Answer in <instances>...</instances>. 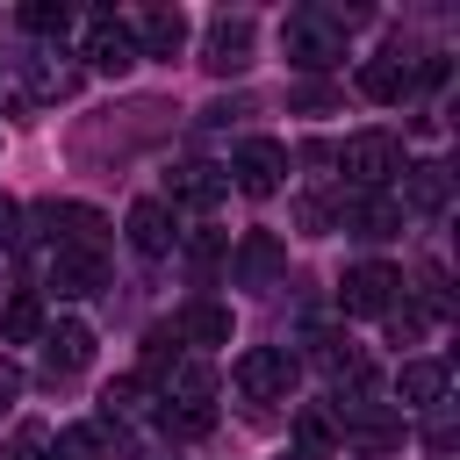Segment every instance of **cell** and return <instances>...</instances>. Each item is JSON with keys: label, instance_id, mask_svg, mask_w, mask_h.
Segmentation results:
<instances>
[{"label": "cell", "instance_id": "cell-1", "mask_svg": "<svg viewBox=\"0 0 460 460\" xmlns=\"http://www.w3.org/2000/svg\"><path fill=\"white\" fill-rule=\"evenodd\" d=\"M158 417H165V431H180V438H201V431L216 424V381H208L201 359H180V367L158 381Z\"/></svg>", "mask_w": 460, "mask_h": 460}, {"label": "cell", "instance_id": "cell-2", "mask_svg": "<svg viewBox=\"0 0 460 460\" xmlns=\"http://www.w3.org/2000/svg\"><path fill=\"white\" fill-rule=\"evenodd\" d=\"M280 50H288V65H302V72L345 65V14H331V7H295V14L280 22Z\"/></svg>", "mask_w": 460, "mask_h": 460}, {"label": "cell", "instance_id": "cell-3", "mask_svg": "<svg viewBox=\"0 0 460 460\" xmlns=\"http://www.w3.org/2000/svg\"><path fill=\"white\" fill-rule=\"evenodd\" d=\"M338 165H345L352 194H388V180H395L410 158H402V137H395V129H352L345 151H338Z\"/></svg>", "mask_w": 460, "mask_h": 460}, {"label": "cell", "instance_id": "cell-4", "mask_svg": "<svg viewBox=\"0 0 460 460\" xmlns=\"http://www.w3.org/2000/svg\"><path fill=\"white\" fill-rule=\"evenodd\" d=\"M223 180H230L237 194H252V201L280 194V180H288V144H273V137H244V144L230 151V165H223Z\"/></svg>", "mask_w": 460, "mask_h": 460}, {"label": "cell", "instance_id": "cell-5", "mask_svg": "<svg viewBox=\"0 0 460 460\" xmlns=\"http://www.w3.org/2000/svg\"><path fill=\"white\" fill-rule=\"evenodd\" d=\"M295 381H302V359H295L288 345H252V352H237V388H244L252 402H288Z\"/></svg>", "mask_w": 460, "mask_h": 460}, {"label": "cell", "instance_id": "cell-6", "mask_svg": "<svg viewBox=\"0 0 460 460\" xmlns=\"http://www.w3.org/2000/svg\"><path fill=\"white\" fill-rule=\"evenodd\" d=\"M36 223H43L50 252H101V244H108V216L86 208V201H43Z\"/></svg>", "mask_w": 460, "mask_h": 460}, {"label": "cell", "instance_id": "cell-7", "mask_svg": "<svg viewBox=\"0 0 460 460\" xmlns=\"http://www.w3.org/2000/svg\"><path fill=\"white\" fill-rule=\"evenodd\" d=\"M395 302H402V273L381 266V259H367V266H352V273L338 280V309H345V316H388Z\"/></svg>", "mask_w": 460, "mask_h": 460}, {"label": "cell", "instance_id": "cell-8", "mask_svg": "<svg viewBox=\"0 0 460 460\" xmlns=\"http://www.w3.org/2000/svg\"><path fill=\"white\" fill-rule=\"evenodd\" d=\"M309 359L323 367V381L338 388V402H359V395H367V381H374L367 352H359L352 338H338V331H316V338H309Z\"/></svg>", "mask_w": 460, "mask_h": 460}, {"label": "cell", "instance_id": "cell-9", "mask_svg": "<svg viewBox=\"0 0 460 460\" xmlns=\"http://www.w3.org/2000/svg\"><path fill=\"white\" fill-rule=\"evenodd\" d=\"M79 58H86V72H108V79H122V72L137 65L129 22H115V14H93V22H86V36H79Z\"/></svg>", "mask_w": 460, "mask_h": 460}, {"label": "cell", "instance_id": "cell-10", "mask_svg": "<svg viewBox=\"0 0 460 460\" xmlns=\"http://www.w3.org/2000/svg\"><path fill=\"white\" fill-rule=\"evenodd\" d=\"M201 65H208L216 79L244 72V65H252V14H216V22H208V43H201Z\"/></svg>", "mask_w": 460, "mask_h": 460}, {"label": "cell", "instance_id": "cell-11", "mask_svg": "<svg viewBox=\"0 0 460 460\" xmlns=\"http://www.w3.org/2000/svg\"><path fill=\"white\" fill-rule=\"evenodd\" d=\"M280 266H288V244H280L273 230H244V237H237V252H230L237 288H273V280H280Z\"/></svg>", "mask_w": 460, "mask_h": 460}, {"label": "cell", "instance_id": "cell-12", "mask_svg": "<svg viewBox=\"0 0 460 460\" xmlns=\"http://www.w3.org/2000/svg\"><path fill=\"white\" fill-rule=\"evenodd\" d=\"M223 194H230L223 165H201V158H187V165H172V172H165V208L180 201V208H201V216H208Z\"/></svg>", "mask_w": 460, "mask_h": 460}, {"label": "cell", "instance_id": "cell-13", "mask_svg": "<svg viewBox=\"0 0 460 460\" xmlns=\"http://www.w3.org/2000/svg\"><path fill=\"white\" fill-rule=\"evenodd\" d=\"M338 230H352V237L381 244V237H395V230H402V208H395V194H345Z\"/></svg>", "mask_w": 460, "mask_h": 460}, {"label": "cell", "instance_id": "cell-14", "mask_svg": "<svg viewBox=\"0 0 460 460\" xmlns=\"http://www.w3.org/2000/svg\"><path fill=\"white\" fill-rule=\"evenodd\" d=\"M86 359H93V331H86V323H72V316H65V323H50V331H43V374H50V381L86 374Z\"/></svg>", "mask_w": 460, "mask_h": 460}, {"label": "cell", "instance_id": "cell-15", "mask_svg": "<svg viewBox=\"0 0 460 460\" xmlns=\"http://www.w3.org/2000/svg\"><path fill=\"white\" fill-rule=\"evenodd\" d=\"M129 43H137V58H180L187 14H180V7H144V14L129 22Z\"/></svg>", "mask_w": 460, "mask_h": 460}, {"label": "cell", "instance_id": "cell-16", "mask_svg": "<svg viewBox=\"0 0 460 460\" xmlns=\"http://www.w3.org/2000/svg\"><path fill=\"white\" fill-rule=\"evenodd\" d=\"M446 201H453V172H446L438 158H417V165H402V201H395V208L446 216Z\"/></svg>", "mask_w": 460, "mask_h": 460}, {"label": "cell", "instance_id": "cell-17", "mask_svg": "<svg viewBox=\"0 0 460 460\" xmlns=\"http://www.w3.org/2000/svg\"><path fill=\"white\" fill-rule=\"evenodd\" d=\"M129 244H137L144 259H165V252L180 244V230H172V208H165L158 194H144V201H129Z\"/></svg>", "mask_w": 460, "mask_h": 460}, {"label": "cell", "instance_id": "cell-18", "mask_svg": "<svg viewBox=\"0 0 460 460\" xmlns=\"http://www.w3.org/2000/svg\"><path fill=\"white\" fill-rule=\"evenodd\" d=\"M43 288H58L65 302L93 295V288H101V252H50V280H43Z\"/></svg>", "mask_w": 460, "mask_h": 460}, {"label": "cell", "instance_id": "cell-19", "mask_svg": "<svg viewBox=\"0 0 460 460\" xmlns=\"http://www.w3.org/2000/svg\"><path fill=\"white\" fill-rule=\"evenodd\" d=\"M172 331H180V345H230V309L223 302H187L172 316Z\"/></svg>", "mask_w": 460, "mask_h": 460}, {"label": "cell", "instance_id": "cell-20", "mask_svg": "<svg viewBox=\"0 0 460 460\" xmlns=\"http://www.w3.org/2000/svg\"><path fill=\"white\" fill-rule=\"evenodd\" d=\"M395 395H402V410H431V402H446V367H438V359H402Z\"/></svg>", "mask_w": 460, "mask_h": 460}, {"label": "cell", "instance_id": "cell-21", "mask_svg": "<svg viewBox=\"0 0 460 460\" xmlns=\"http://www.w3.org/2000/svg\"><path fill=\"white\" fill-rule=\"evenodd\" d=\"M410 86H417V79H410L402 58H367V65H359V93H367V101H402Z\"/></svg>", "mask_w": 460, "mask_h": 460}, {"label": "cell", "instance_id": "cell-22", "mask_svg": "<svg viewBox=\"0 0 460 460\" xmlns=\"http://www.w3.org/2000/svg\"><path fill=\"white\" fill-rule=\"evenodd\" d=\"M0 338H7V345H29V338H43V302H36L29 288L0 302Z\"/></svg>", "mask_w": 460, "mask_h": 460}, {"label": "cell", "instance_id": "cell-23", "mask_svg": "<svg viewBox=\"0 0 460 460\" xmlns=\"http://www.w3.org/2000/svg\"><path fill=\"white\" fill-rule=\"evenodd\" d=\"M172 367H180V331H172V323H158V331L144 338V381H165Z\"/></svg>", "mask_w": 460, "mask_h": 460}, {"label": "cell", "instance_id": "cell-24", "mask_svg": "<svg viewBox=\"0 0 460 460\" xmlns=\"http://www.w3.org/2000/svg\"><path fill=\"white\" fill-rule=\"evenodd\" d=\"M295 438H302L295 453H309V460H316V453H331V446H338V417H331V410H302V417H295Z\"/></svg>", "mask_w": 460, "mask_h": 460}, {"label": "cell", "instance_id": "cell-25", "mask_svg": "<svg viewBox=\"0 0 460 460\" xmlns=\"http://www.w3.org/2000/svg\"><path fill=\"white\" fill-rule=\"evenodd\" d=\"M108 438H115V424H72V431H58V460H93V453H108Z\"/></svg>", "mask_w": 460, "mask_h": 460}, {"label": "cell", "instance_id": "cell-26", "mask_svg": "<svg viewBox=\"0 0 460 460\" xmlns=\"http://www.w3.org/2000/svg\"><path fill=\"white\" fill-rule=\"evenodd\" d=\"M22 29H29V36H65V29H72V7H65V0H29V7H22Z\"/></svg>", "mask_w": 460, "mask_h": 460}, {"label": "cell", "instance_id": "cell-27", "mask_svg": "<svg viewBox=\"0 0 460 460\" xmlns=\"http://www.w3.org/2000/svg\"><path fill=\"white\" fill-rule=\"evenodd\" d=\"M101 402H108V424H115V417H137V410H144V381H108Z\"/></svg>", "mask_w": 460, "mask_h": 460}, {"label": "cell", "instance_id": "cell-28", "mask_svg": "<svg viewBox=\"0 0 460 460\" xmlns=\"http://www.w3.org/2000/svg\"><path fill=\"white\" fill-rule=\"evenodd\" d=\"M14 244H22V208L0 194V252H14Z\"/></svg>", "mask_w": 460, "mask_h": 460}, {"label": "cell", "instance_id": "cell-29", "mask_svg": "<svg viewBox=\"0 0 460 460\" xmlns=\"http://www.w3.org/2000/svg\"><path fill=\"white\" fill-rule=\"evenodd\" d=\"M14 402H22V367L0 352V410H14Z\"/></svg>", "mask_w": 460, "mask_h": 460}, {"label": "cell", "instance_id": "cell-30", "mask_svg": "<svg viewBox=\"0 0 460 460\" xmlns=\"http://www.w3.org/2000/svg\"><path fill=\"white\" fill-rule=\"evenodd\" d=\"M7 460H50V453H43V446H36V438H22V446H14V453H7Z\"/></svg>", "mask_w": 460, "mask_h": 460}, {"label": "cell", "instance_id": "cell-31", "mask_svg": "<svg viewBox=\"0 0 460 460\" xmlns=\"http://www.w3.org/2000/svg\"><path fill=\"white\" fill-rule=\"evenodd\" d=\"M288 460H309V453H288Z\"/></svg>", "mask_w": 460, "mask_h": 460}]
</instances>
